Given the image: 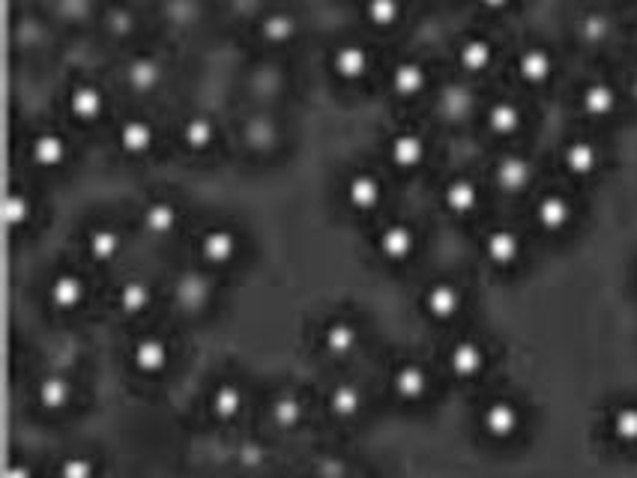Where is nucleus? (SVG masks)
Wrapping results in <instances>:
<instances>
[{"label": "nucleus", "mask_w": 637, "mask_h": 478, "mask_svg": "<svg viewBox=\"0 0 637 478\" xmlns=\"http://www.w3.org/2000/svg\"><path fill=\"white\" fill-rule=\"evenodd\" d=\"M195 258H198V267L210 269L216 276L228 272L243 260V233L224 221L207 225L195 237Z\"/></svg>", "instance_id": "obj_1"}, {"label": "nucleus", "mask_w": 637, "mask_h": 478, "mask_svg": "<svg viewBox=\"0 0 637 478\" xmlns=\"http://www.w3.org/2000/svg\"><path fill=\"white\" fill-rule=\"evenodd\" d=\"M476 425L482 430V437L497 443V446H509L515 443L526 428V413L524 404L509 395H494L479 407Z\"/></svg>", "instance_id": "obj_2"}, {"label": "nucleus", "mask_w": 637, "mask_h": 478, "mask_svg": "<svg viewBox=\"0 0 637 478\" xmlns=\"http://www.w3.org/2000/svg\"><path fill=\"white\" fill-rule=\"evenodd\" d=\"M422 237L410 219H386L377 225L375 237H372V249L377 260H384V267L401 269L419 254Z\"/></svg>", "instance_id": "obj_3"}, {"label": "nucleus", "mask_w": 637, "mask_h": 478, "mask_svg": "<svg viewBox=\"0 0 637 478\" xmlns=\"http://www.w3.org/2000/svg\"><path fill=\"white\" fill-rule=\"evenodd\" d=\"M530 219H533V228H536L542 237H566L577 221V200L572 198L566 189H542L536 191V198H533Z\"/></svg>", "instance_id": "obj_4"}, {"label": "nucleus", "mask_w": 637, "mask_h": 478, "mask_svg": "<svg viewBox=\"0 0 637 478\" xmlns=\"http://www.w3.org/2000/svg\"><path fill=\"white\" fill-rule=\"evenodd\" d=\"M174 309L186 318H203L216 305V272L203 267L182 269L171 281Z\"/></svg>", "instance_id": "obj_5"}, {"label": "nucleus", "mask_w": 637, "mask_h": 478, "mask_svg": "<svg viewBox=\"0 0 637 478\" xmlns=\"http://www.w3.org/2000/svg\"><path fill=\"white\" fill-rule=\"evenodd\" d=\"M479 251H482V260L494 272H515V269L524 267L526 239L512 225H491L479 237Z\"/></svg>", "instance_id": "obj_6"}, {"label": "nucleus", "mask_w": 637, "mask_h": 478, "mask_svg": "<svg viewBox=\"0 0 637 478\" xmlns=\"http://www.w3.org/2000/svg\"><path fill=\"white\" fill-rule=\"evenodd\" d=\"M386 386H389V395H393L401 407H422L425 401L431 398L435 392V374L431 368L419 362V358H401L395 362L389 377H386Z\"/></svg>", "instance_id": "obj_7"}, {"label": "nucleus", "mask_w": 637, "mask_h": 478, "mask_svg": "<svg viewBox=\"0 0 637 478\" xmlns=\"http://www.w3.org/2000/svg\"><path fill=\"white\" fill-rule=\"evenodd\" d=\"M491 365V350L476 335L452 339L443 350V368L456 383H476Z\"/></svg>", "instance_id": "obj_8"}, {"label": "nucleus", "mask_w": 637, "mask_h": 478, "mask_svg": "<svg viewBox=\"0 0 637 478\" xmlns=\"http://www.w3.org/2000/svg\"><path fill=\"white\" fill-rule=\"evenodd\" d=\"M419 309L437 326L456 323L467 309V290L456 279H435L428 281L419 293Z\"/></svg>", "instance_id": "obj_9"}, {"label": "nucleus", "mask_w": 637, "mask_h": 478, "mask_svg": "<svg viewBox=\"0 0 637 478\" xmlns=\"http://www.w3.org/2000/svg\"><path fill=\"white\" fill-rule=\"evenodd\" d=\"M42 297H45V305L54 314H79L87 305V297H91V281H87L82 269L63 267L58 272H51Z\"/></svg>", "instance_id": "obj_10"}, {"label": "nucleus", "mask_w": 637, "mask_h": 478, "mask_svg": "<svg viewBox=\"0 0 637 478\" xmlns=\"http://www.w3.org/2000/svg\"><path fill=\"white\" fill-rule=\"evenodd\" d=\"M126 358H129V368L135 377L159 380L171 371L174 347L171 341L159 332H144L138 339H132Z\"/></svg>", "instance_id": "obj_11"}, {"label": "nucleus", "mask_w": 637, "mask_h": 478, "mask_svg": "<svg viewBox=\"0 0 637 478\" xmlns=\"http://www.w3.org/2000/svg\"><path fill=\"white\" fill-rule=\"evenodd\" d=\"M491 179L494 189L507 198H521L526 191H533L536 186V162L530 159L521 149H507L494 159L491 168Z\"/></svg>", "instance_id": "obj_12"}, {"label": "nucleus", "mask_w": 637, "mask_h": 478, "mask_svg": "<svg viewBox=\"0 0 637 478\" xmlns=\"http://www.w3.org/2000/svg\"><path fill=\"white\" fill-rule=\"evenodd\" d=\"M203 407H207V416L216 422V425H233L246 416L249 409V388H246L243 380L237 377H222L216 380L210 388H207V398H203Z\"/></svg>", "instance_id": "obj_13"}, {"label": "nucleus", "mask_w": 637, "mask_h": 478, "mask_svg": "<svg viewBox=\"0 0 637 478\" xmlns=\"http://www.w3.org/2000/svg\"><path fill=\"white\" fill-rule=\"evenodd\" d=\"M344 204L354 209L356 216H375L386 200L384 177L372 168H356L344 179Z\"/></svg>", "instance_id": "obj_14"}, {"label": "nucleus", "mask_w": 637, "mask_h": 478, "mask_svg": "<svg viewBox=\"0 0 637 478\" xmlns=\"http://www.w3.org/2000/svg\"><path fill=\"white\" fill-rule=\"evenodd\" d=\"M485 204V189L482 183L470 174H456L443 183L440 189V207L458 221H467L479 216V209Z\"/></svg>", "instance_id": "obj_15"}, {"label": "nucleus", "mask_w": 637, "mask_h": 478, "mask_svg": "<svg viewBox=\"0 0 637 478\" xmlns=\"http://www.w3.org/2000/svg\"><path fill=\"white\" fill-rule=\"evenodd\" d=\"M560 168L572 179H593L605 168V149L589 135H575L560 147Z\"/></svg>", "instance_id": "obj_16"}, {"label": "nucleus", "mask_w": 637, "mask_h": 478, "mask_svg": "<svg viewBox=\"0 0 637 478\" xmlns=\"http://www.w3.org/2000/svg\"><path fill=\"white\" fill-rule=\"evenodd\" d=\"M575 102L581 117L593 119V123H605V119L617 117L619 102H623V90L610 79H589L577 87Z\"/></svg>", "instance_id": "obj_17"}, {"label": "nucleus", "mask_w": 637, "mask_h": 478, "mask_svg": "<svg viewBox=\"0 0 637 478\" xmlns=\"http://www.w3.org/2000/svg\"><path fill=\"white\" fill-rule=\"evenodd\" d=\"M375 70V54L359 40H342L330 51V72L344 84H359Z\"/></svg>", "instance_id": "obj_18"}, {"label": "nucleus", "mask_w": 637, "mask_h": 478, "mask_svg": "<svg viewBox=\"0 0 637 478\" xmlns=\"http://www.w3.org/2000/svg\"><path fill=\"white\" fill-rule=\"evenodd\" d=\"M428 149H431V144L425 138V132L405 126L386 138V162L401 174H414L428 162Z\"/></svg>", "instance_id": "obj_19"}, {"label": "nucleus", "mask_w": 637, "mask_h": 478, "mask_svg": "<svg viewBox=\"0 0 637 478\" xmlns=\"http://www.w3.org/2000/svg\"><path fill=\"white\" fill-rule=\"evenodd\" d=\"M75 380L61 374V371H49L33 383V404L42 416H63L75 407Z\"/></svg>", "instance_id": "obj_20"}, {"label": "nucleus", "mask_w": 637, "mask_h": 478, "mask_svg": "<svg viewBox=\"0 0 637 478\" xmlns=\"http://www.w3.org/2000/svg\"><path fill=\"white\" fill-rule=\"evenodd\" d=\"M326 416L338 425H356L368 413V395L356 380H338L324 398Z\"/></svg>", "instance_id": "obj_21"}, {"label": "nucleus", "mask_w": 637, "mask_h": 478, "mask_svg": "<svg viewBox=\"0 0 637 478\" xmlns=\"http://www.w3.org/2000/svg\"><path fill=\"white\" fill-rule=\"evenodd\" d=\"M482 126H485L488 135H494L500 141H509L521 135V129L526 126V108L512 96H497V100H488L482 114Z\"/></svg>", "instance_id": "obj_22"}, {"label": "nucleus", "mask_w": 637, "mask_h": 478, "mask_svg": "<svg viewBox=\"0 0 637 478\" xmlns=\"http://www.w3.org/2000/svg\"><path fill=\"white\" fill-rule=\"evenodd\" d=\"M182 212L177 207V200L168 195H153L138 207V225H142L144 237L150 239H168L180 228Z\"/></svg>", "instance_id": "obj_23"}, {"label": "nucleus", "mask_w": 637, "mask_h": 478, "mask_svg": "<svg viewBox=\"0 0 637 478\" xmlns=\"http://www.w3.org/2000/svg\"><path fill=\"white\" fill-rule=\"evenodd\" d=\"M317 339H321V350H324L326 356L335 358V362H344V358L354 356L359 344H363V329H359L356 320L335 314V318H330L321 326Z\"/></svg>", "instance_id": "obj_24"}, {"label": "nucleus", "mask_w": 637, "mask_h": 478, "mask_svg": "<svg viewBox=\"0 0 637 478\" xmlns=\"http://www.w3.org/2000/svg\"><path fill=\"white\" fill-rule=\"evenodd\" d=\"M123 249H126V237L112 221H93L91 228L84 230V254L96 267H112L114 260L123 258Z\"/></svg>", "instance_id": "obj_25"}, {"label": "nucleus", "mask_w": 637, "mask_h": 478, "mask_svg": "<svg viewBox=\"0 0 637 478\" xmlns=\"http://www.w3.org/2000/svg\"><path fill=\"white\" fill-rule=\"evenodd\" d=\"M389 90L398 100H419L431 90V70L428 63L419 58H401L395 60L389 70Z\"/></svg>", "instance_id": "obj_26"}, {"label": "nucleus", "mask_w": 637, "mask_h": 478, "mask_svg": "<svg viewBox=\"0 0 637 478\" xmlns=\"http://www.w3.org/2000/svg\"><path fill=\"white\" fill-rule=\"evenodd\" d=\"M515 75L526 87H545L556 75V54L542 42H530L515 54Z\"/></svg>", "instance_id": "obj_27"}, {"label": "nucleus", "mask_w": 637, "mask_h": 478, "mask_svg": "<svg viewBox=\"0 0 637 478\" xmlns=\"http://www.w3.org/2000/svg\"><path fill=\"white\" fill-rule=\"evenodd\" d=\"M28 156H31L33 168L40 170H61L72 159L70 138L58 129H40L28 141Z\"/></svg>", "instance_id": "obj_28"}, {"label": "nucleus", "mask_w": 637, "mask_h": 478, "mask_svg": "<svg viewBox=\"0 0 637 478\" xmlns=\"http://www.w3.org/2000/svg\"><path fill=\"white\" fill-rule=\"evenodd\" d=\"M267 418L275 430L294 434V430L303 428L305 422V398L296 388H275L267 401Z\"/></svg>", "instance_id": "obj_29"}, {"label": "nucleus", "mask_w": 637, "mask_h": 478, "mask_svg": "<svg viewBox=\"0 0 637 478\" xmlns=\"http://www.w3.org/2000/svg\"><path fill=\"white\" fill-rule=\"evenodd\" d=\"M153 305H156V288H153L150 279H142V276L123 279L117 293H114V309L129 320L147 318Z\"/></svg>", "instance_id": "obj_30"}, {"label": "nucleus", "mask_w": 637, "mask_h": 478, "mask_svg": "<svg viewBox=\"0 0 637 478\" xmlns=\"http://www.w3.org/2000/svg\"><path fill=\"white\" fill-rule=\"evenodd\" d=\"M497 60V45L485 33H467L456 45V66L464 75H485Z\"/></svg>", "instance_id": "obj_31"}, {"label": "nucleus", "mask_w": 637, "mask_h": 478, "mask_svg": "<svg viewBox=\"0 0 637 478\" xmlns=\"http://www.w3.org/2000/svg\"><path fill=\"white\" fill-rule=\"evenodd\" d=\"M108 108V96L96 81H75L66 90V111L75 123H96Z\"/></svg>", "instance_id": "obj_32"}, {"label": "nucleus", "mask_w": 637, "mask_h": 478, "mask_svg": "<svg viewBox=\"0 0 637 478\" xmlns=\"http://www.w3.org/2000/svg\"><path fill=\"white\" fill-rule=\"evenodd\" d=\"M159 141V132H156V123L144 114H129V117L121 119L117 126V147L132 156V159H142L147 156Z\"/></svg>", "instance_id": "obj_33"}, {"label": "nucleus", "mask_w": 637, "mask_h": 478, "mask_svg": "<svg viewBox=\"0 0 637 478\" xmlns=\"http://www.w3.org/2000/svg\"><path fill=\"white\" fill-rule=\"evenodd\" d=\"M216 141H219V126H216V119L210 114H192V117L182 119L180 144L186 153H195V156L210 153L216 147Z\"/></svg>", "instance_id": "obj_34"}, {"label": "nucleus", "mask_w": 637, "mask_h": 478, "mask_svg": "<svg viewBox=\"0 0 637 478\" xmlns=\"http://www.w3.org/2000/svg\"><path fill=\"white\" fill-rule=\"evenodd\" d=\"M607 437L619 448H637V401H623L614 404L607 413Z\"/></svg>", "instance_id": "obj_35"}, {"label": "nucleus", "mask_w": 637, "mask_h": 478, "mask_svg": "<svg viewBox=\"0 0 637 478\" xmlns=\"http://www.w3.org/2000/svg\"><path fill=\"white\" fill-rule=\"evenodd\" d=\"M296 30V15L291 10H267L258 19V37H261L267 45H288V42H294Z\"/></svg>", "instance_id": "obj_36"}, {"label": "nucleus", "mask_w": 637, "mask_h": 478, "mask_svg": "<svg viewBox=\"0 0 637 478\" xmlns=\"http://www.w3.org/2000/svg\"><path fill=\"white\" fill-rule=\"evenodd\" d=\"M36 219V198L33 191L21 189V186H10L3 195V221L10 230H24Z\"/></svg>", "instance_id": "obj_37"}, {"label": "nucleus", "mask_w": 637, "mask_h": 478, "mask_svg": "<svg viewBox=\"0 0 637 478\" xmlns=\"http://www.w3.org/2000/svg\"><path fill=\"white\" fill-rule=\"evenodd\" d=\"M123 79L135 93H150L163 81V63L153 54H132L129 63L123 66Z\"/></svg>", "instance_id": "obj_38"}, {"label": "nucleus", "mask_w": 637, "mask_h": 478, "mask_svg": "<svg viewBox=\"0 0 637 478\" xmlns=\"http://www.w3.org/2000/svg\"><path fill=\"white\" fill-rule=\"evenodd\" d=\"M610 33H614V21H610L607 12L587 10L575 19V37L581 45L598 49V45H605L610 40Z\"/></svg>", "instance_id": "obj_39"}, {"label": "nucleus", "mask_w": 637, "mask_h": 478, "mask_svg": "<svg viewBox=\"0 0 637 478\" xmlns=\"http://www.w3.org/2000/svg\"><path fill=\"white\" fill-rule=\"evenodd\" d=\"M54 478H102V464L93 451H66L54 467Z\"/></svg>", "instance_id": "obj_40"}, {"label": "nucleus", "mask_w": 637, "mask_h": 478, "mask_svg": "<svg viewBox=\"0 0 637 478\" xmlns=\"http://www.w3.org/2000/svg\"><path fill=\"white\" fill-rule=\"evenodd\" d=\"M363 15L372 28L389 30L405 19V0H363Z\"/></svg>", "instance_id": "obj_41"}, {"label": "nucleus", "mask_w": 637, "mask_h": 478, "mask_svg": "<svg viewBox=\"0 0 637 478\" xmlns=\"http://www.w3.org/2000/svg\"><path fill=\"white\" fill-rule=\"evenodd\" d=\"M102 24H105V30L114 33V37H126V33H132V12L123 10V7L121 10H108Z\"/></svg>", "instance_id": "obj_42"}, {"label": "nucleus", "mask_w": 637, "mask_h": 478, "mask_svg": "<svg viewBox=\"0 0 637 478\" xmlns=\"http://www.w3.org/2000/svg\"><path fill=\"white\" fill-rule=\"evenodd\" d=\"M3 478H40V469L33 467L31 458H24V455H15V458L7 460Z\"/></svg>", "instance_id": "obj_43"}, {"label": "nucleus", "mask_w": 637, "mask_h": 478, "mask_svg": "<svg viewBox=\"0 0 637 478\" xmlns=\"http://www.w3.org/2000/svg\"><path fill=\"white\" fill-rule=\"evenodd\" d=\"M485 12H507L515 0H476Z\"/></svg>", "instance_id": "obj_44"}, {"label": "nucleus", "mask_w": 637, "mask_h": 478, "mask_svg": "<svg viewBox=\"0 0 637 478\" xmlns=\"http://www.w3.org/2000/svg\"><path fill=\"white\" fill-rule=\"evenodd\" d=\"M626 96L637 105V70H631V75H628V84H626Z\"/></svg>", "instance_id": "obj_45"}, {"label": "nucleus", "mask_w": 637, "mask_h": 478, "mask_svg": "<svg viewBox=\"0 0 637 478\" xmlns=\"http://www.w3.org/2000/svg\"><path fill=\"white\" fill-rule=\"evenodd\" d=\"M635 42H637V24H635Z\"/></svg>", "instance_id": "obj_46"}]
</instances>
